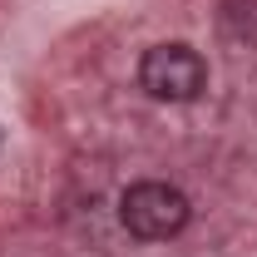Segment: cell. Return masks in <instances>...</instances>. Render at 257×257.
I'll list each match as a JSON object with an SVG mask.
<instances>
[{"label": "cell", "instance_id": "cell-1", "mask_svg": "<svg viewBox=\"0 0 257 257\" xmlns=\"http://www.w3.org/2000/svg\"><path fill=\"white\" fill-rule=\"evenodd\" d=\"M139 84L149 99H163V104H188L208 89V64L193 45H154L144 50L139 60Z\"/></svg>", "mask_w": 257, "mask_h": 257}, {"label": "cell", "instance_id": "cell-2", "mask_svg": "<svg viewBox=\"0 0 257 257\" xmlns=\"http://www.w3.org/2000/svg\"><path fill=\"white\" fill-rule=\"evenodd\" d=\"M188 198L183 188H173V183H159V178H144V183H134L124 193V203H119V218L134 237H144V242H163V237H178L183 227H188Z\"/></svg>", "mask_w": 257, "mask_h": 257}, {"label": "cell", "instance_id": "cell-3", "mask_svg": "<svg viewBox=\"0 0 257 257\" xmlns=\"http://www.w3.org/2000/svg\"><path fill=\"white\" fill-rule=\"evenodd\" d=\"M227 30L257 35V0H227Z\"/></svg>", "mask_w": 257, "mask_h": 257}]
</instances>
